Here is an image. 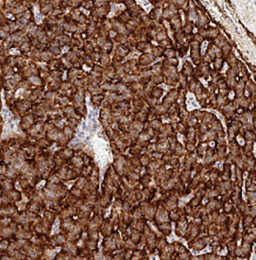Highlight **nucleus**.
Listing matches in <instances>:
<instances>
[{
  "label": "nucleus",
  "mask_w": 256,
  "mask_h": 260,
  "mask_svg": "<svg viewBox=\"0 0 256 260\" xmlns=\"http://www.w3.org/2000/svg\"><path fill=\"white\" fill-rule=\"evenodd\" d=\"M59 225H60L59 219H56V221H55L54 225H53V233H52V234H54V233H58V231H59V226H60Z\"/></svg>",
  "instance_id": "obj_1"
},
{
  "label": "nucleus",
  "mask_w": 256,
  "mask_h": 260,
  "mask_svg": "<svg viewBox=\"0 0 256 260\" xmlns=\"http://www.w3.org/2000/svg\"><path fill=\"white\" fill-rule=\"evenodd\" d=\"M45 181H43V182H40L39 184H38L37 185V188L38 189H41L42 187H43L44 185H45Z\"/></svg>",
  "instance_id": "obj_2"
}]
</instances>
